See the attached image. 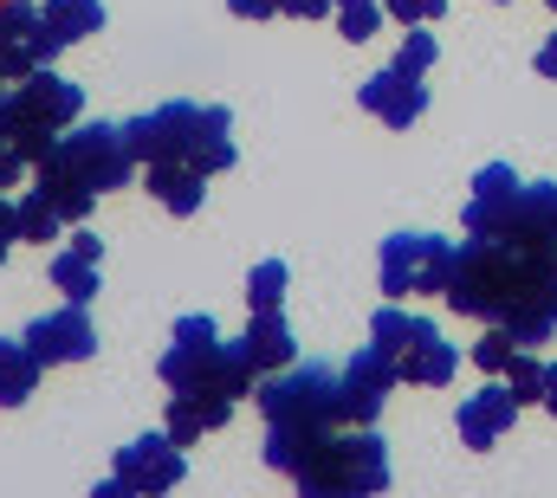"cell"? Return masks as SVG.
<instances>
[{
  "label": "cell",
  "instance_id": "cell-1",
  "mask_svg": "<svg viewBox=\"0 0 557 498\" xmlns=\"http://www.w3.org/2000/svg\"><path fill=\"white\" fill-rule=\"evenodd\" d=\"M441 298L460 318L506 324L525 350H539L557 337V252L467 234V247H454V272Z\"/></svg>",
  "mask_w": 557,
  "mask_h": 498
},
{
  "label": "cell",
  "instance_id": "cell-2",
  "mask_svg": "<svg viewBox=\"0 0 557 498\" xmlns=\"http://www.w3.org/2000/svg\"><path fill=\"white\" fill-rule=\"evenodd\" d=\"M124 136H131V155H137L143 169H156V162H188L201 175L234 169V117L221 104L175 98V104H156V111L131 117Z\"/></svg>",
  "mask_w": 557,
  "mask_h": 498
},
{
  "label": "cell",
  "instance_id": "cell-3",
  "mask_svg": "<svg viewBox=\"0 0 557 498\" xmlns=\"http://www.w3.org/2000/svg\"><path fill=\"white\" fill-rule=\"evenodd\" d=\"M162 382L169 388H214V395H253V382L260 370L247 363V350H240V337H221L214 331V318H175V331H169V350H162Z\"/></svg>",
  "mask_w": 557,
  "mask_h": 498
},
{
  "label": "cell",
  "instance_id": "cell-4",
  "mask_svg": "<svg viewBox=\"0 0 557 498\" xmlns=\"http://www.w3.org/2000/svg\"><path fill=\"white\" fill-rule=\"evenodd\" d=\"M305 498H370L389 486V440L383 434H370V427H337L318 453H311V466L292 480Z\"/></svg>",
  "mask_w": 557,
  "mask_h": 498
},
{
  "label": "cell",
  "instance_id": "cell-5",
  "mask_svg": "<svg viewBox=\"0 0 557 498\" xmlns=\"http://www.w3.org/2000/svg\"><path fill=\"white\" fill-rule=\"evenodd\" d=\"M370 344H376L383 357H396L403 382H416V388H447L454 370H460V350H454L428 318H409L396 298L376 304V318H370Z\"/></svg>",
  "mask_w": 557,
  "mask_h": 498
},
{
  "label": "cell",
  "instance_id": "cell-6",
  "mask_svg": "<svg viewBox=\"0 0 557 498\" xmlns=\"http://www.w3.org/2000/svg\"><path fill=\"white\" fill-rule=\"evenodd\" d=\"M260 414L267 421H292V427H350L344 414V363H292L273 370L260 388Z\"/></svg>",
  "mask_w": 557,
  "mask_h": 498
},
{
  "label": "cell",
  "instance_id": "cell-7",
  "mask_svg": "<svg viewBox=\"0 0 557 498\" xmlns=\"http://www.w3.org/2000/svg\"><path fill=\"white\" fill-rule=\"evenodd\" d=\"M447 272H454V247L434 240V234H389L376 252V278H383V298H434L447 291Z\"/></svg>",
  "mask_w": 557,
  "mask_h": 498
},
{
  "label": "cell",
  "instance_id": "cell-8",
  "mask_svg": "<svg viewBox=\"0 0 557 498\" xmlns=\"http://www.w3.org/2000/svg\"><path fill=\"white\" fill-rule=\"evenodd\" d=\"M46 162L72 169V175H78V182H91L98 195L131 188V175H137L131 136H124L117 124H78L72 136H59V142H52V155H46Z\"/></svg>",
  "mask_w": 557,
  "mask_h": 498
},
{
  "label": "cell",
  "instance_id": "cell-9",
  "mask_svg": "<svg viewBox=\"0 0 557 498\" xmlns=\"http://www.w3.org/2000/svg\"><path fill=\"white\" fill-rule=\"evenodd\" d=\"M182 473H188V460H182V447H175V440H169V427H162V434H143V440H131V447H117V480H111L98 498L175 493V486H182Z\"/></svg>",
  "mask_w": 557,
  "mask_h": 498
},
{
  "label": "cell",
  "instance_id": "cell-10",
  "mask_svg": "<svg viewBox=\"0 0 557 498\" xmlns=\"http://www.w3.org/2000/svg\"><path fill=\"white\" fill-rule=\"evenodd\" d=\"M59 52L65 46H59V33L46 26V13L33 0H0V72L7 78H26V72L52 65Z\"/></svg>",
  "mask_w": 557,
  "mask_h": 498
},
{
  "label": "cell",
  "instance_id": "cell-11",
  "mask_svg": "<svg viewBox=\"0 0 557 498\" xmlns=\"http://www.w3.org/2000/svg\"><path fill=\"white\" fill-rule=\"evenodd\" d=\"M26 344H33V357L46 363V370H59V363H85L91 350H98V331H91V318H85V304H59V311H46V318H33L26 324Z\"/></svg>",
  "mask_w": 557,
  "mask_h": 498
},
{
  "label": "cell",
  "instance_id": "cell-12",
  "mask_svg": "<svg viewBox=\"0 0 557 498\" xmlns=\"http://www.w3.org/2000/svg\"><path fill=\"white\" fill-rule=\"evenodd\" d=\"M396 382H403L396 357H383L376 344L357 350V357H344V414H350V427H376V414H383V401H389Z\"/></svg>",
  "mask_w": 557,
  "mask_h": 498
},
{
  "label": "cell",
  "instance_id": "cell-13",
  "mask_svg": "<svg viewBox=\"0 0 557 498\" xmlns=\"http://www.w3.org/2000/svg\"><path fill=\"white\" fill-rule=\"evenodd\" d=\"M519 188H525V182H519L506 162H486V169L473 175V201H467L460 227H467V234H486V240H506L512 208H519Z\"/></svg>",
  "mask_w": 557,
  "mask_h": 498
},
{
  "label": "cell",
  "instance_id": "cell-14",
  "mask_svg": "<svg viewBox=\"0 0 557 498\" xmlns=\"http://www.w3.org/2000/svg\"><path fill=\"white\" fill-rule=\"evenodd\" d=\"M519 408H525V401L512 395V382H506V375H486V388L460 401L454 427H460V440H467V447H480V453H486V447H493V440L519 421Z\"/></svg>",
  "mask_w": 557,
  "mask_h": 498
},
{
  "label": "cell",
  "instance_id": "cell-15",
  "mask_svg": "<svg viewBox=\"0 0 557 498\" xmlns=\"http://www.w3.org/2000/svg\"><path fill=\"white\" fill-rule=\"evenodd\" d=\"M357 104L370 111V117H383L389 129H409L428 111V85H421L416 72H403V65H389V72H376V78H363V91H357Z\"/></svg>",
  "mask_w": 557,
  "mask_h": 498
},
{
  "label": "cell",
  "instance_id": "cell-16",
  "mask_svg": "<svg viewBox=\"0 0 557 498\" xmlns=\"http://www.w3.org/2000/svg\"><path fill=\"white\" fill-rule=\"evenodd\" d=\"M13 98H20V104H26V111H33L46 129H59V136L78 124V111H85V91H78L72 78H59L52 65H39V72L13 78Z\"/></svg>",
  "mask_w": 557,
  "mask_h": 498
},
{
  "label": "cell",
  "instance_id": "cell-17",
  "mask_svg": "<svg viewBox=\"0 0 557 498\" xmlns=\"http://www.w3.org/2000/svg\"><path fill=\"white\" fill-rule=\"evenodd\" d=\"M234 421V395H214V388H169V440L175 447H195L201 434L227 427Z\"/></svg>",
  "mask_w": 557,
  "mask_h": 498
},
{
  "label": "cell",
  "instance_id": "cell-18",
  "mask_svg": "<svg viewBox=\"0 0 557 498\" xmlns=\"http://www.w3.org/2000/svg\"><path fill=\"white\" fill-rule=\"evenodd\" d=\"M506 240L539 247V252H557V188H552V182H525V188H519V208H512Z\"/></svg>",
  "mask_w": 557,
  "mask_h": 498
},
{
  "label": "cell",
  "instance_id": "cell-19",
  "mask_svg": "<svg viewBox=\"0 0 557 498\" xmlns=\"http://www.w3.org/2000/svg\"><path fill=\"white\" fill-rule=\"evenodd\" d=\"M240 350H247V363L260 375L292 370V363H298V337H292L285 311H253V324L240 331Z\"/></svg>",
  "mask_w": 557,
  "mask_h": 498
},
{
  "label": "cell",
  "instance_id": "cell-20",
  "mask_svg": "<svg viewBox=\"0 0 557 498\" xmlns=\"http://www.w3.org/2000/svg\"><path fill=\"white\" fill-rule=\"evenodd\" d=\"M98 259H104V240H98V234H72V247L52 259V285H59L72 304H91V298H98Z\"/></svg>",
  "mask_w": 557,
  "mask_h": 498
},
{
  "label": "cell",
  "instance_id": "cell-21",
  "mask_svg": "<svg viewBox=\"0 0 557 498\" xmlns=\"http://www.w3.org/2000/svg\"><path fill=\"white\" fill-rule=\"evenodd\" d=\"M33 188L59 208V221L65 227H85V214H91V201H98V188L91 182H78L72 169H59V162H33Z\"/></svg>",
  "mask_w": 557,
  "mask_h": 498
},
{
  "label": "cell",
  "instance_id": "cell-22",
  "mask_svg": "<svg viewBox=\"0 0 557 498\" xmlns=\"http://www.w3.org/2000/svg\"><path fill=\"white\" fill-rule=\"evenodd\" d=\"M149 195H156L169 214H195L201 195H208V175L188 169V162H156V169H149Z\"/></svg>",
  "mask_w": 557,
  "mask_h": 498
},
{
  "label": "cell",
  "instance_id": "cell-23",
  "mask_svg": "<svg viewBox=\"0 0 557 498\" xmlns=\"http://www.w3.org/2000/svg\"><path fill=\"white\" fill-rule=\"evenodd\" d=\"M0 136H7L26 162H46V155H52V142H59V129H46L26 104H20V98H13V91H0Z\"/></svg>",
  "mask_w": 557,
  "mask_h": 498
},
{
  "label": "cell",
  "instance_id": "cell-24",
  "mask_svg": "<svg viewBox=\"0 0 557 498\" xmlns=\"http://www.w3.org/2000/svg\"><path fill=\"white\" fill-rule=\"evenodd\" d=\"M39 370H46V363L33 357V344H26V337H20V344H13V337H0V408H20V401L39 388Z\"/></svg>",
  "mask_w": 557,
  "mask_h": 498
},
{
  "label": "cell",
  "instance_id": "cell-25",
  "mask_svg": "<svg viewBox=\"0 0 557 498\" xmlns=\"http://www.w3.org/2000/svg\"><path fill=\"white\" fill-rule=\"evenodd\" d=\"M39 13H46V26L59 33V46H72V39H91V33H104V0H46Z\"/></svg>",
  "mask_w": 557,
  "mask_h": 498
},
{
  "label": "cell",
  "instance_id": "cell-26",
  "mask_svg": "<svg viewBox=\"0 0 557 498\" xmlns=\"http://www.w3.org/2000/svg\"><path fill=\"white\" fill-rule=\"evenodd\" d=\"M519 350H525V344H519L506 324H486V331H480V344H473L467 357H473V370H480V375H506V363H512Z\"/></svg>",
  "mask_w": 557,
  "mask_h": 498
},
{
  "label": "cell",
  "instance_id": "cell-27",
  "mask_svg": "<svg viewBox=\"0 0 557 498\" xmlns=\"http://www.w3.org/2000/svg\"><path fill=\"white\" fill-rule=\"evenodd\" d=\"M285 285H292L285 259H260V265L247 272V304H253V311H278V304H285Z\"/></svg>",
  "mask_w": 557,
  "mask_h": 498
},
{
  "label": "cell",
  "instance_id": "cell-28",
  "mask_svg": "<svg viewBox=\"0 0 557 498\" xmlns=\"http://www.w3.org/2000/svg\"><path fill=\"white\" fill-rule=\"evenodd\" d=\"M59 234H65L59 208H52L39 188H26V195H20V240H59Z\"/></svg>",
  "mask_w": 557,
  "mask_h": 498
},
{
  "label": "cell",
  "instance_id": "cell-29",
  "mask_svg": "<svg viewBox=\"0 0 557 498\" xmlns=\"http://www.w3.org/2000/svg\"><path fill=\"white\" fill-rule=\"evenodd\" d=\"M376 26H383V0H337V33L350 46H363Z\"/></svg>",
  "mask_w": 557,
  "mask_h": 498
},
{
  "label": "cell",
  "instance_id": "cell-30",
  "mask_svg": "<svg viewBox=\"0 0 557 498\" xmlns=\"http://www.w3.org/2000/svg\"><path fill=\"white\" fill-rule=\"evenodd\" d=\"M506 382H512V395L532 408V401H545V363H539V350H519L512 363H506Z\"/></svg>",
  "mask_w": 557,
  "mask_h": 498
},
{
  "label": "cell",
  "instance_id": "cell-31",
  "mask_svg": "<svg viewBox=\"0 0 557 498\" xmlns=\"http://www.w3.org/2000/svg\"><path fill=\"white\" fill-rule=\"evenodd\" d=\"M396 65L416 72V78H428V72H434V33H409L403 52H396Z\"/></svg>",
  "mask_w": 557,
  "mask_h": 498
},
{
  "label": "cell",
  "instance_id": "cell-32",
  "mask_svg": "<svg viewBox=\"0 0 557 498\" xmlns=\"http://www.w3.org/2000/svg\"><path fill=\"white\" fill-rule=\"evenodd\" d=\"M389 7V20H403V26H434L441 13H447V0H383Z\"/></svg>",
  "mask_w": 557,
  "mask_h": 498
},
{
  "label": "cell",
  "instance_id": "cell-33",
  "mask_svg": "<svg viewBox=\"0 0 557 498\" xmlns=\"http://www.w3.org/2000/svg\"><path fill=\"white\" fill-rule=\"evenodd\" d=\"M13 240H20V201H0V265H7Z\"/></svg>",
  "mask_w": 557,
  "mask_h": 498
},
{
  "label": "cell",
  "instance_id": "cell-34",
  "mask_svg": "<svg viewBox=\"0 0 557 498\" xmlns=\"http://www.w3.org/2000/svg\"><path fill=\"white\" fill-rule=\"evenodd\" d=\"M20 169H33V162H26V155L0 136V188H13V182H20Z\"/></svg>",
  "mask_w": 557,
  "mask_h": 498
},
{
  "label": "cell",
  "instance_id": "cell-35",
  "mask_svg": "<svg viewBox=\"0 0 557 498\" xmlns=\"http://www.w3.org/2000/svg\"><path fill=\"white\" fill-rule=\"evenodd\" d=\"M337 0H278V13H292V20H324Z\"/></svg>",
  "mask_w": 557,
  "mask_h": 498
},
{
  "label": "cell",
  "instance_id": "cell-36",
  "mask_svg": "<svg viewBox=\"0 0 557 498\" xmlns=\"http://www.w3.org/2000/svg\"><path fill=\"white\" fill-rule=\"evenodd\" d=\"M227 7H234L240 20H273L278 13V0H227Z\"/></svg>",
  "mask_w": 557,
  "mask_h": 498
},
{
  "label": "cell",
  "instance_id": "cell-37",
  "mask_svg": "<svg viewBox=\"0 0 557 498\" xmlns=\"http://www.w3.org/2000/svg\"><path fill=\"white\" fill-rule=\"evenodd\" d=\"M539 78H557V33L539 46Z\"/></svg>",
  "mask_w": 557,
  "mask_h": 498
},
{
  "label": "cell",
  "instance_id": "cell-38",
  "mask_svg": "<svg viewBox=\"0 0 557 498\" xmlns=\"http://www.w3.org/2000/svg\"><path fill=\"white\" fill-rule=\"evenodd\" d=\"M545 408L557 414V363H545Z\"/></svg>",
  "mask_w": 557,
  "mask_h": 498
},
{
  "label": "cell",
  "instance_id": "cell-39",
  "mask_svg": "<svg viewBox=\"0 0 557 498\" xmlns=\"http://www.w3.org/2000/svg\"><path fill=\"white\" fill-rule=\"evenodd\" d=\"M545 7H552V13H557V0H545Z\"/></svg>",
  "mask_w": 557,
  "mask_h": 498
}]
</instances>
